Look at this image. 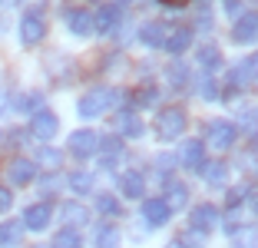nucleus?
<instances>
[{
    "instance_id": "nucleus-1",
    "label": "nucleus",
    "mask_w": 258,
    "mask_h": 248,
    "mask_svg": "<svg viewBox=\"0 0 258 248\" xmlns=\"http://www.w3.org/2000/svg\"><path fill=\"white\" fill-rule=\"evenodd\" d=\"M185 122H189V116H185L182 106H166V109H159V113H156V136H159V143H172V139L185 136Z\"/></svg>"
},
{
    "instance_id": "nucleus-2",
    "label": "nucleus",
    "mask_w": 258,
    "mask_h": 248,
    "mask_svg": "<svg viewBox=\"0 0 258 248\" xmlns=\"http://www.w3.org/2000/svg\"><path fill=\"white\" fill-rule=\"evenodd\" d=\"M116 93L106 90V86H93V90H86L83 96H80V103H76V113L83 116V119H93V116H103L109 109V103H113Z\"/></svg>"
},
{
    "instance_id": "nucleus-3",
    "label": "nucleus",
    "mask_w": 258,
    "mask_h": 248,
    "mask_svg": "<svg viewBox=\"0 0 258 248\" xmlns=\"http://www.w3.org/2000/svg\"><path fill=\"white\" fill-rule=\"evenodd\" d=\"M235 136H238V129L228 119H212V122H205V139L202 143L212 152H225L228 146L235 143Z\"/></svg>"
},
{
    "instance_id": "nucleus-4",
    "label": "nucleus",
    "mask_w": 258,
    "mask_h": 248,
    "mask_svg": "<svg viewBox=\"0 0 258 248\" xmlns=\"http://www.w3.org/2000/svg\"><path fill=\"white\" fill-rule=\"evenodd\" d=\"M56 129H60V119H56L53 109H37V113L30 116V126H27V136H33V139H40V143H50L56 136Z\"/></svg>"
},
{
    "instance_id": "nucleus-5",
    "label": "nucleus",
    "mask_w": 258,
    "mask_h": 248,
    "mask_svg": "<svg viewBox=\"0 0 258 248\" xmlns=\"http://www.w3.org/2000/svg\"><path fill=\"white\" fill-rule=\"evenodd\" d=\"M192 37H196V30H192L189 23H166V37H162V46H159V50H166V53H182L185 46H192Z\"/></svg>"
},
{
    "instance_id": "nucleus-6",
    "label": "nucleus",
    "mask_w": 258,
    "mask_h": 248,
    "mask_svg": "<svg viewBox=\"0 0 258 248\" xmlns=\"http://www.w3.org/2000/svg\"><path fill=\"white\" fill-rule=\"evenodd\" d=\"M162 202L169 205V209H185L189 205V185H185L182 179H175V175H162Z\"/></svg>"
},
{
    "instance_id": "nucleus-7",
    "label": "nucleus",
    "mask_w": 258,
    "mask_h": 248,
    "mask_svg": "<svg viewBox=\"0 0 258 248\" xmlns=\"http://www.w3.org/2000/svg\"><path fill=\"white\" fill-rule=\"evenodd\" d=\"M67 146L76 159H90V156H96V149H99V136L93 133V129H76Z\"/></svg>"
},
{
    "instance_id": "nucleus-8",
    "label": "nucleus",
    "mask_w": 258,
    "mask_h": 248,
    "mask_svg": "<svg viewBox=\"0 0 258 248\" xmlns=\"http://www.w3.org/2000/svg\"><path fill=\"white\" fill-rule=\"evenodd\" d=\"M7 179L14 182V185H30L33 179H37V165H33L30 156H14L7 162Z\"/></svg>"
},
{
    "instance_id": "nucleus-9",
    "label": "nucleus",
    "mask_w": 258,
    "mask_h": 248,
    "mask_svg": "<svg viewBox=\"0 0 258 248\" xmlns=\"http://www.w3.org/2000/svg\"><path fill=\"white\" fill-rule=\"evenodd\" d=\"M50 218H53V205L46 202H33L27 205V212H23V228H30V232H43L46 225H50Z\"/></svg>"
},
{
    "instance_id": "nucleus-10",
    "label": "nucleus",
    "mask_w": 258,
    "mask_h": 248,
    "mask_svg": "<svg viewBox=\"0 0 258 248\" xmlns=\"http://www.w3.org/2000/svg\"><path fill=\"white\" fill-rule=\"evenodd\" d=\"M189 225L209 235V232H212L215 225H219V209H215L212 202H205V205H196V209L189 212Z\"/></svg>"
},
{
    "instance_id": "nucleus-11",
    "label": "nucleus",
    "mask_w": 258,
    "mask_h": 248,
    "mask_svg": "<svg viewBox=\"0 0 258 248\" xmlns=\"http://www.w3.org/2000/svg\"><path fill=\"white\" fill-rule=\"evenodd\" d=\"M175 162L182 165V169H199L205 162V143L202 139H185L179 156H175Z\"/></svg>"
},
{
    "instance_id": "nucleus-12",
    "label": "nucleus",
    "mask_w": 258,
    "mask_h": 248,
    "mask_svg": "<svg viewBox=\"0 0 258 248\" xmlns=\"http://www.w3.org/2000/svg\"><path fill=\"white\" fill-rule=\"evenodd\" d=\"M43 37H46V20L40 14H27L23 23H20V40L27 46H33V43H40Z\"/></svg>"
},
{
    "instance_id": "nucleus-13",
    "label": "nucleus",
    "mask_w": 258,
    "mask_h": 248,
    "mask_svg": "<svg viewBox=\"0 0 258 248\" xmlns=\"http://www.w3.org/2000/svg\"><path fill=\"white\" fill-rule=\"evenodd\" d=\"M143 218L149 222L152 228H159V225H166L169 218H172V209H169L162 199H146V205H143Z\"/></svg>"
},
{
    "instance_id": "nucleus-14",
    "label": "nucleus",
    "mask_w": 258,
    "mask_h": 248,
    "mask_svg": "<svg viewBox=\"0 0 258 248\" xmlns=\"http://www.w3.org/2000/svg\"><path fill=\"white\" fill-rule=\"evenodd\" d=\"M199 172H202V179L209 182V185H215V189H222L228 182V165L222 162V159H212V162L205 159V162L199 165Z\"/></svg>"
},
{
    "instance_id": "nucleus-15",
    "label": "nucleus",
    "mask_w": 258,
    "mask_h": 248,
    "mask_svg": "<svg viewBox=\"0 0 258 248\" xmlns=\"http://www.w3.org/2000/svg\"><path fill=\"white\" fill-rule=\"evenodd\" d=\"M255 33H258V20L255 14H245V17H235V27H232V37L235 43H255Z\"/></svg>"
},
{
    "instance_id": "nucleus-16",
    "label": "nucleus",
    "mask_w": 258,
    "mask_h": 248,
    "mask_svg": "<svg viewBox=\"0 0 258 248\" xmlns=\"http://www.w3.org/2000/svg\"><path fill=\"white\" fill-rule=\"evenodd\" d=\"M119 192L126 199H143L146 196V179H143V172H122L119 175Z\"/></svg>"
},
{
    "instance_id": "nucleus-17",
    "label": "nucleus",
    "mask_w": 258,
    "mask_h": 248,
    "mask_svg": "<svg viewBox=\"0 0 258 248\" xmlns=\"http://www.w3.org/2000/svg\"><path fill=\"white\" fill-rule=\"evenodd\" d=\"M196 60H199V67H202L205 73H215V70H222V63H225V56H222V50H219L215 43H205V46H199Z\"/></svg>"
},
{
    "instance_id": "nucleus-18",
    "label": "nucleus",
    "mask_w": 258,
    "mask_h": 248,
    "mask_svg": "<svg viewBox=\"0 0 258 248\" xmlns=\"http://www.w3.org/2000/svg\"><path fill=\"white\" fill-rule=\"evenodd\" d=\"M116 27H119V7L116 4H103L99 7V14H96V23H93V30H99V33H113Z\"/></svg>"
},
{
    "instance_id": "nucleus-19",
    "label": "nucleus",
    "mask_w": 258,
    "mask_h": 248,
    "mask_svg": "<svg viewBox=\"0 0 258 248\" xmlns=\"http://www.w3.org/2000/svg\"><path fill=\"white\" fill-rule=\"evenodd\" d=\"M162 37H166V23H159V20L143 23V30H139V40H143V46H149V50H159Z\"/></svg>"
},
{
    "instance_id": "nucleus-20",
    "label": "nucleus",
    "mask_w": 258,
    "mask_h": 248,
    "mask_svg": "<svg viewBox=\"0 0 258 248\" xmlns=\"http://www.w3.org/2000/svg\"><path fill=\"white\" fill-rule=\"evenodd\" d=\"M96 152H103V169H109L116 159H122V139L119 136H106V139H99Z\"/></svg>"
},
{
    "instance_id": "nucleus-21",
    "label": "nucleus",
    "mask_w": 258,
    "mask_h": 248,
    "mask_svg": "<svg viewBox=\"0 0 258 248\" xmlns=\"http://www.w3.org/2000/svg\"><path fill=\"white\" fill-rule=\"evenodd\" d=\"M116 126H119V133L126 136V139H139V136L146 133V129H143V119H139L136 113H129V109L116 116Z\"/></svg>"
},
{
    "instance_id": "nucleus-22",
    "label": "nucleus",
    "mask_w": 258,
    "mask_h": 248,
    "mask_svg": "<svg viewBox=\"0 0 258 248\" xmlns=\"http://www.w3.org/2000/svg\"><path fill=\"white\" fill-rule=\"evenodd\" d=\"M156 99H159V86L152 80H146L143 86H136L133 90V103L139 106V109H149V106H156Z\"/></svg>"
},
{
    "instance_id": "nucleus-23",
    "label": "nucleus",
    "mask_w": 258,
    "mask_h": 248,
    "mask_svg": "<svg viewBox=\"0 0 258 248\" xmlns=\"http://www.w3.org/2000/svg\"><path fill=\"white\" fill-rule=\"evenodd\" d=\"M219 225L225 228L228 235H238V232H242V228H245V212H242V205H232L225 215H219Z\"/></svg>"
},
{
    "instance_id": "nucleus-24",
    "label": "nucleus",
    "mask_w": 258,
    "mask_h": 248,
    "mask_svg": "<svg viewBox=\"0 0 258 248\" xmlns=\"http://www.w3.org/2000/svg\"><path fill=\"white\" fill-rule=\"evenodd\" d=\"M199 96H202L205 103H219L222 86H219V80H215L212 73H202V76H199Z\"/></svg>"
},
{
    "instance_id": "nucleus-25",
    "label": "nucleus",
    "mask_w": 258,
    "mask_h": 248,
    "mask_svg": "<svg viewBox=\"0 0 258 248\" xmlns=\"http://www.w3.org/2000/svg\"><path fill=\"white\" fill-rule=\"evenodd\" d=\"M30 159H33V165H43V169H50V172H53V169H60V162H63V156L53 149V146H43V149H37Z\"/></svg>"
},
{
    "instance_id": "nucleus-26",
    "label": "nucleus",
    "mask_w": 258,
    "mask_h": 248,
    "mask_svg": "<svg viewBox=\"0 0 258 248\" xmlns=\"http://www.w3.org/2000/svg\"><path fill=\"white\" fill-rule=\"evenodd\" d=\"M67 20H70V30H73L76 37H90L93 33V17L86 14V10H73Z\"/></svg>"
},
{
    "instance_id": "nucleus-27",
    "label": "nucleus",
    "mask_w": 258,
    "mask_h": 248,
    "mask_svg": "<svg viewBox=\"0 0 258 248\" xmlns=\"http://www.w3.org/2000/svg\"><path fill=\"white\" fill-rule=\"evenodd\" d=\"M20 238H23V225L20 222H4V225H0V248L20 245Z\"/></svg>"
},
{
    "instance_id": "nucleus-28",
    "label": "nucleus",
    "mask_w": 258,
    "mask_h": 248,
    "mask_svg": "<svg viewBox=\"0 0 258 248\" xmlns=\"http://www.w3.org/2000/svg\"><path fill=\"white\" fill-rule=\"evenodd\" d=\"M53 248H83V238H80V228H60L53 235Z\"/></svg>"
},
{
    "instance_id": "nucleus-29",
    "label": "nucleus",
    "mask_w": 258,
    "mask_h": 248,
    "mask_svg": "<svg viewBox=\"0 0 258 248\" xmlns=\"http://www.w3.org/2000/svg\"><path fill=\"white\" fill-rule=\"evenodd\" d=\"M60 212H63V218L70 222V228H76V225H86V222H90V212H86L80 202H67Z\"/></svg>"
},
{
    "instance_id": "nucleus-30",
    "label": "nucleus",
    "mask_w": 258,
    "mask_h": 248,
    "mask_svg": "<svg viewBox=\"0 0 258 248\" xmlns=\"http://www.w3.org/2000/svg\"><path fill=\"white\" fill-rule=\"evenodd\" d=\"M27 139V129H14V126H7V129H0V149L4 152H14V149H20V143Z\"/></svg>"
},
{
    "instance_id": "nucleus-31",
    "label": "nucleus",
    "mask_w": 258,
    "mask_h": 248,
    "mask_svg": "<svg viewBox=\"0 0 258 248\" xmlns=\"http://www.w3.org/2000/svg\"><path fill=\"white\" fill-rule=\"evenodd\" d=\"M43 96H40V93H23L20 99H17V109H20V113H37V109H43Z\"/></svg>"
},
{
    "instance_id": "nucleus-32",
    "label": "nucleus",
    "mask_w": 258,
    "mask_h": 248,
    "mask_svg": "<svg viewBox=\"0 0 258 248\" xmlns=\"http://www.w3.org/2000/svg\"><path fill=\"white\" fill-rule=\"evenodd\" d=\"M116 245H119V228L103 225L96 232V248H116Z\"/></svg>"
},
{
    "instance_id": "nucleus-33",
    "label": "nucleus",
    "mask_w": 258,
    "mask_h": 248,
    "mask_svg": "<svg viewBox=\"0 0 258 248\" xmlns=\"http://www.w3.org/2000/svg\"><path fill=\"white\" fill-rule=\"evenodd\" d=\"M96 209L103 212V215H116V212H119V199H116L113 192H96Z\"/></svg>"
},
{
    "instance_id": "nucleus-34",
    "label": "nucleus",
    "mask_w": 258,
    "mask_h": 248,
    "mask_svg": "<svg viewBox=\"0 0 258 248\" xmlns=\"http://www.w3.org/2000/svg\"><path fill=\"white\" fill-rule=\"evenodd\" d=\"M205 241H209V235L199 232V228H192V225H189V232L179 235V245H182V248H202Z\"/></svg>"
},
{
    "instance_id": "nucleus-35",
    "label": "nucleus",
    "mask_w": 258,
    "mask_h": 248,
    "mask_svg": "<svg viewBox=\"0 0 258 248\" xmlns=\"http://www.w3.org/2000/svg\"><path fill=\"white\" fill-rule=\"evenodd\" d=\"M166 76H169V83H172L175 90H182L185 83H189V70H185L182 63H172V67L166 70Z\"/></svg>"
},
{
    "instance_id": "nucleus-36",
    "label": "nucleus",
    "mask_w": 258,
    "mask_h": 248,
    "mask_svg": "<svg viewBox=\"0 0 258 248\" xmlns=\"http://www.w3.org/2000/svg\"><path fill=\"white\" fill-rule=\"evenodd\" d=\"M70 189H73V192H90L93 189V175L90 172H73L70 175Z\"/></svg>"
},
{
    "instance_id": "nucleus-37",
    "label": "nucleus",
    "mask_w": 258,
    "mask_h": 248,
    "mask_svg": "<svg viewBox=\"0 0 258 248\" xmlns=\"http://www.w3.org/2000/svg\"><path fill=\"white\" fill-rule=\"evenodd\" d=\"M235 238V248H255V232L251 228H242L238 235H232Z\"/></svg>"
},
{
    "instance_id": "nucleus-38",
    "label": "nucleus",
    "mask_w": 258,
    "mask_h": 248,
    "mask_svg": "<svg viewBox=\"0 0 258 248\" xmlns=\"http://www.w3.org/2000/svg\"><path fill=\"white\" fill-rule=\"evenodd\" d=\"M222 7H225V14L235 20L238 14H242V0H222Z\"/></svg>"
},
{
    "instance_id": "nucleus-39",
    "label": "nucleus",
    "mask_w": 258,
    "mask_h": 248,
    "mask_svg": "<svg viewBox=\"0 0 258 248\" xmlns=\"http://www.w3.org/2000/svg\"><path fill=\"white\" fill-rule=\"evenodd\" d=\"M10 205H14V192L10 189H0V212H7Z\"/></svg>"
},
{
    "instance_id": "nucleus-40",
    "label": "nucleus",
    "mask_w": 258,
    "mask_h": 248,
    "mask_svg": "<svg viewBox=\"0 0 258 248\" xmlns=\"http://www.w3.org/2000/svg\"><path fill=\"white\" fill-rule=\"evenodd\" d=\"M159 4H166V7L179 10V7H185V4H189V0H159Z\"/></svg>"
},
{
    "instance_id": "nucleus-41",
    "label": "nucleus",
    "mask_w": 258,
    "mask_h": 248,
    "mask_svg": "<svg viewBox=\"0 0 258 248\" xmlns=\"http://www.w3.org/2000/svg\"><path fill=\"white\" fill-rule=\"evenodd\" d=\"M116 4H129V0H116Z\"/></svg>"
},
{
    "instance_id": "nucleus-42",
    "label": "nucleus",
    "mask_w": 258,
    "mask_h": 248,
    "mask_svg": "<svg viewBox=\"0 0 258 248\" xmlns=\"http://www.w3.org/2000/svg\"><path fill=\"white\" fill-rule=\"evenodd\" d=\"M0 4H4V0H0Z\"/></svg>"
}]
</instances>
